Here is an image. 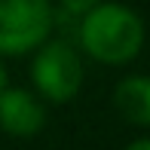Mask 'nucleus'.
Returning <instances> with one entry per match:
<instances>
[{
    "label": "nucleus",
    "mask_w": 150,
    "mask_h": 150,
    "mask_svg": "<svg viewBox=\"0 0 150 150\" xmlns=\"http://www.w3.org/2000/svg\"><path fill=\"white\" fill-rule=\"evenodd\" d=\"M6 89V71H3V64H0V92Z\"/></svg>",
    "instance_id": "obj_8"
},
{
    "label": "nucleus",
    "mask_w": 150,
    "mask_h": 150,
    "mask_svg": "<svg viewBox=\"0 0 150 150\" xmlns=\"http://www.w3.org/2000/svg\"><path fill=\"white\" fill-rule=\"evenodd\" d=\"M61 9L71 12V16H83V12H89L95 3H101V0H58Z\"/></svg>",
    "instance_id": "obj_6"
},
{
    "label": "nucleus",
    "mask_w": 150,
    "mask_h": 150,
    "mask_svg": "<svg viewBox=\"0 0 150 150\" xmlns=\"http://www.w3.org/2000/svg\"><path fill=\"white\" fill-rule=\"evenodd\" d=\"M126 150H150V141H135V144H129Z\"/></svg>",
    "instance_id": "obj_7"
},
{
    "label": "nucleus",
    "mask_w": 150,
    "mask_h": 150,
    "mask_svg": "<svg viewBox=\"0 0 150 150\" xmlns=\"http://www.w3.org/2000/svg\"><path fill=\"white\" fill-rule=\"evenodd\" d=\"M46 110L31 92L25 89H3L0 92V129L16 138H31L43 129Z\"/></svg>",
    "instance_id": "obj_4"
},
{
    "label": "nucleus",
    "mask_w": 150,
    "mask_h": 150,
    "mask_svg": "<svg viewBox=\"0 0 150 150\" xmlns=\"http://www.w3.org/2000/svg\"><path fill=\"white\" fill-rule=\"evenodd\" d=\"M120 117L135 126H150V77H126L113 92Z\"/></svg>",
    "instance_id": "obj_5"
},
{
    "label": "nucleus",
    "mask_w": 150,
    "mask_h": 150,
    "mask_svg": "<svg viewBox=\"0 0 150 150\" xmlns=\"http://www.w3.org/2000/svg\"><path fill=\"white\" fill-rule=\"evenodd\" d=\"M31 77L34 86L40 89V95H46L49 101H71L83 86V64L80 55L74 52L71 43L64 40H43L40 52L34 55L31 64Z\"/></svg>",
    "instance_id": "obj_3"
},
{
    "label": "nucleus",
    "mask_w": 150,
    "mask_h": 150,
    "mask_svg": "<svg viewBox=\"0 0 150 150\" xmlns=\"http://www.w3.org/2000/svg\"><path fill=\"white\" fill-rule=\"evenodd\" d=\"M52 31L49 0H0V52L22 55L31 52Z\"/></svg>",
    "instance_id": "obj_2"
},
{
    "label": "nucleus",
    "mask_w": 150,
    "mask_h": 150,
    "mask_svg": "<svg viewBox=\"0 0 150 150\" xmlns=\"http://www.w3.org/2000/svg\"><path fill=\"white\" fill-rule=\"evenodd\" d=\"M80 43L95 61L104 64H126L144 46V22L135 9L122 3H95L83 12L80 22Z\"/></svg>",
    "instance_id": "obj_1"
}]
</instances>
